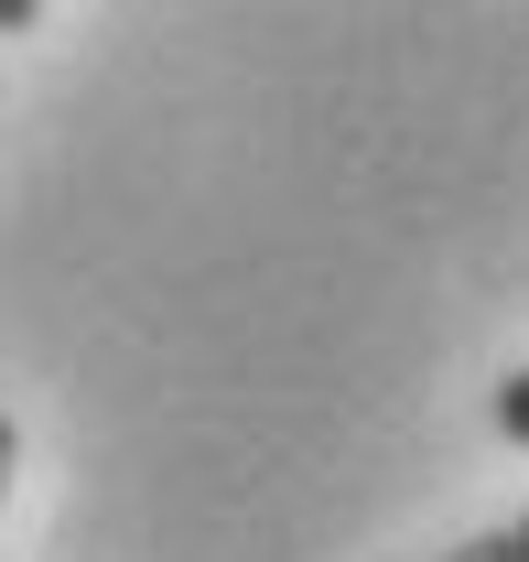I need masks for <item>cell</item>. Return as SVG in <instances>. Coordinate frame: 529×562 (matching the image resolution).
Masks as SVG:
<instances>
[{
	"instance_id": "7a4b0ae2",
	"label": "cell",
	"mask_w": 529,
	"mask_h": 562,
	"mask_svg": "<svg viewBox=\"0 0 529 562\" xmlns=\"http://www.w3.org/2000/svg\"><path fill=\"white\" fill-rule=\"evenodd\" d=\"M497 432H519V443H529V368L497 379Z\"/></svg>"
},
{
	"instance_id": "6da1fadb",
	"label": "cell",
	"mask_w": 529,
	"mask_h": 562,
	"mask_svg": "<svg viewBox=\"0 0 529 562\" xmlns=\"http://www.w3.org/2000/svg\"><path fill=\"white\" fill-rule=\"evenodd\" d=\"M432 562H529V530L508 519V530H475V541H454V552H432Z\"/></svg>"
},
{
	"instance_id": "3957f363",
	"label": "cell",
	"mask_w": 529,
	"mask_h": 562,
	"mask_svg": "<svg viewBox=\"0 0 529 562\" xmlns=\"http://www.w3.org/2000/svg\"><path fill=\"white\" fill-rule=\"evenodd\" d=\"M44 22V0H0V33H33Z\"/></svg>"
},
{
	"instance_id": "277c9868",
	"label": "cell",
	"mask_w": 529,
	"mask_h": 562,
	"mask_svg": "<svg viewBox=\"0 0 529 562\" xmlns=\"http://www.w3.org/2000/svg\"><path fill=\"white\" fill-rule=\"evenodd\" d=\"M11 465H22V432H11V412H0V497H11Z\"/></svg>"
}]
</instances>
